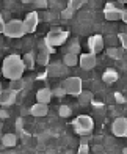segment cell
Segmentation results:
<instances>
[{"label":"cell","mask_w":127,"mask_h":154,"mask_svg":"<svg viewBox=\"0 0 127 154\" xmlns=\"http://www.w3.org/2000/svg\"><path fill=\"white\" fill-rule=\"evenodd\" d=\"M25 71V65H24V60L19 57V55H8L5 60H3V65H2V72L6 79L14 80V79H20Z\"/></svg>","instance_id":"cell-1"},{"label":"cell","mask_w":127,"mask_h":154,"mask_svg":"<svg viewBox=\"0 0 127 154\" xmlns=\"http://www.w3.org/2000/svg\"><path fill=\"white\" fill-rule=\"evenodd\" d=\"M3 33H5V36H8V38H22L27 33L25 27H24V20H19V19L8 20V22L5 24Z\"/></svg>","instance_id":"cell-2"},{"label":"cell","mask_w":127,"mask_h":154,"mask_svg":"<svg viewBox=\"0 0 127 154\" xmlns=\"http://www.w3.org/2000/svg\"><path fill=\"white\" fill-rule=\"evenodd\" d=\"M69 36V33L65 32V30H60V29H53L47 33V36L44 38V41L49 44V46H52V47H56V46H61V44H65L66 43V39Z\"/></svg>","instance_id":"cell-3"},{"label":"cell","mask_w":127,"mask_h":154,"mask_svg":"<svg viewBox=\"0 0 127 154\" xmlns=\"http://www.w3.org/2000/svg\"><path fill=\"white\" fill-rule=\"evenodd\" d=\"M61 87L65 88L66 94H71V96H79L83 90H82V79L80 77H68V79H65V82L61 83Z\"/></svg>","instance_id":"cell-4"},{"label":"cell","mask_w":127,"mask_h":154,"mask_svg":"<svg viewBox=\"0 0 127 154\" xmlns=\"http://www.w3.org/2000/svg\"><path fill=\"white\" fill-rule=\"evenodd\" d=\"M72 126H74V129L79 132V134H88V132L93 131L94 123H93V118H91V116L80 115V116H77L74 120Z\"/></svg>","instance_id":"cell-5"},{"label":"cell","mask_w":127,"mask_h":154,"mask_svg":"<svg viewBox=\"0 0 127 154\" xmlns=\"http://www.w3.org/2000/svg\"><path fill=\"white\" fill-rule=\"evenodd\" d=\"M122 3L119 2H108L104 8V16L107 20H119L122 17Z\"/></svg>","instance_id":"cell-6"},{"label":"cell","mask_w":127,"mask_h":154,"mask_svg":"<svg viewBox=\"0 0 127 154\" xmlns=\"http://www.w3.org/2000/svg\"><path fill=\"white\" fill-rule=\"evenodd\" d=\"M111 132L116 137H127V118H116L111 124Z\"/></svg>","instance_id":"cell-7"},{"label":"cell","mask_w":127,"mask_h":154,"mask_svg":"<svg viewBox=\"0 0 127 154\" xmlns=\"http://www.w3.org/2000/svg\"><path fill=\"white\" fill-rule=\"evenodd\" d=\"M38 22H39V16H38V13H28V14L25 16L24 19V27H25V32L27 33H33L35 30H36V27H38Z\"/></svg>","instance_id":"cell-8"},{"label":"cell","mask_w":127,"mask_h":154,"mask_svg":"<svg viewBox=\"0 0 127 154\" xmlns=\"http://www.w3.org/2000/svg\"><path fill=\"white\" fill-rule=\"evenodd\" d=\"M16 97H17V91H14L13 88H8V90H3L2 94H0V106H13L16 102Z\"/></svg>","instance_id":"cell-9"},{"label":"cell","mask_w":127,"mask_h":154,"mask_svg":"<svg viewBox=\"0 0 127 154\" xmlns=\"http://www.w3.org/2000/svg\"><path fill=\"white\" fill-rule=\"evenodd\" d=\"M88 47L93 54H99L104 49V38L101 36V35H93V36H89Z\"/></svg>","instance_id":"cell-10"},{"label":"cell","mask_w":127,"mask_h":154,"mask_svg":"<svg viewBox=\"0 0 127 154\" xmlns=\"http://www.w3.org/2000/svg\"><path fill=\"white\" fill-rule=\"evenodd\" d=\"M79 63H80V66H82L83 69H93V68L96 66V63H97L96 54H93V52H89V54H82Z\"/></svg>","instance_id":"cell-11"},{"label":"cell","mask_w":127,"mask_h":154,"mask_svg":"<svg viewBox=\"0 0 127 154\" xmlns=\"http://www.w3.org/2000/svg\"><path fill=\"white\" fill-rule=\"evenodd\" d=\"M66 72H68V66L65 63H53V65H49L47 68L49 75H66Z\"/></svg>","instance_id":"cell-12"},{"label":"cell","mask_w":127,"mask_h":154,"mask_svg":"<svg viewBox=\"0 0 127 154\" xmlns=\"http://www.w3.org/2000/svg\"><path fill=\"white\" fill-rule=\"evenodd\" d=\"M47 112H49V107H47V104H44V102H36L30 109V113L33 116H44V115H47Z\"/></svg>","instance_id":"cell-13"},{"label":"cell","mask_w":127,"mask_h":154,"mask_svg":"<svg viewBox=\"0 0 127 154\" xmlns=\"http://www.w3.org/2000/svg\"><path fill=\"white\" fill-rule=\"evenodd\" d=\"M52 90L50 88H41L39 91L36 93V101L38 102H44V104H49V101L52 99Z\"/></svg>","instance_id":"cell-14"},{"label":"cell","mask_w":127,"mask_h":154,"mask_svg":"<svg viewBox=\"0 0 127 154\" xmlns=\"http://www.w3.org/2000/svg\"><path fill=\"white\" fill-rule=\"evenodd\" d=\"M102 79H104L105 83H113V82L118 80V72L115 71V69H107V71L104 72Z\"/></svg>","instance_id":"cell-15"},{"label":"cell","mask_w":127,"mask_h":154,"mask_svg":"<svg viewBox=\"0 0 127 154\" xmlns=\"http://www.w3.org/2000/svg\"><path fill=\"white\" fill-rule=\"evenodd\" d=\"M2 143H3V146L11 148V146H14L17 143V137L14 134H5V135H2Z\"/></svg>","instance_id":"cell-16"},{"label":"cell","mask_w":127,"mask_h":154,"mask_svg":"<svg viewBox=\"0 0 127 154\" xmlns=\"http://www.w3.org/2000/svg\"><path fill=\"white\" fill-rule=\"evenodd\" d=\"M63 63L69 68V66H75L77 63H79V58H77V54H71V52H68L66 55H65V58H63Z\"/></svg>","instance_id":"cell-17"},{"label":"cell","mask_w":127,"mask_h":154,"mask_svg":"<svg viewBox=\"0 0 127 154\" xmlns=\"http://www.w3.org/2000/svg\"><path fill=\"white\" fill-rule=\"evenodd\" d=\"M79 101L82 106H86V104H89L91 101H93V94H91L89 91H82L79 94Z\"/></svg>","instance_id":"cell-18"},{"label":"cell","mask_w":127,"mask_h":154,"mask_svg":"<svg viewBox=\"0 0 127 154\" xmlns=\"http://www.w3.org/2000/svg\"><path fill=\"white\" fill-rule=\"evenodd\" d=\"M49 58H50V54L47 51H41L39 55H38V63L42 66H47L49 65Z\"/></svg>","instance_id":"cell-19"},{"label":"cell","mask_w":127,"mask_h":154,"mask_svg":"<svg viewBox=\"0 0 127 154\" xmlns=\"http://www.w3.org/2000/svg\"><path fill=\"white\" fill-rule=\"evenodd\" d=\"M85 3H86V0H69L68 8H69V10H72V11H77L79 8H82Z\"/></svg>","instance_id":"cell-20"},{"label":"cell","mask_w":127,"mask_h":154,"mask_svg":"<svg viewBox=\"0 0 127 154\" xmlns=\"http://www.w3.org/2000/svg\"><path fill=\"white\" fill-rule=\"evenodd\" d=\"M22 60H24L25 69H33V68H35V57H33L32 54H25Z\"/></svg>","instance_id":"cell-21"},{"label":"cell","mask_w":127,"mask_h":154,"mask_svg":"<svg viewBox=\"0 0 127 154\" xmlns=\"http://www.w3.org/2000/svg\"><path fill=\"white\" fill-rule=\"evenodd\" d=\"M107 54H108V57H111V58H121V57H122V49H118V47H108Z\"/></svg>","instance_id":"cell-22"},{"label":"cell","mask_w":127,"mask_h":154,"mask_svg":"<svg viewBox=\"0 0 127 154\" xmlns=\"http://www.w3.org/2000/svg\"><path fill=\"white\" fill-rule=\"evenodd\" d=\"M10 88H13L14 91H20V90L24 88V80H22V77H20V79H14V80H11Z\"/></svg>","instance_id":"cell-23"},{"label":"cell","mask_w":127,"mask_h":154,"mask_svg":"<svg viewBox=\"0 0 127 154\" xmlns=\"http://www.w3.org/2000/svg\"><path fill=\"white\" fill-rule=\"evenodd\" d=\"M58 113H60V116H63V118H68V116L71 115V107L61 106V107L58 109Z\"/></svg>","instance_id":"cell-24"},{"label":"cell","mask_w":127,"mask_h":154,"mask_svg":"<svg viewBox=\"0 0 127 154\" xmlns=\"http://www.w3.org/2000/svg\"><path fill=\"white\" fill-rule=\"evenodd\" d=\"M52 94H53V96H56V97H63V96L66 94V91H65V88H63V87L60 85V87H56L55 90H52Z\"/></svg>","instance_id":"cell-25"},{"label":"cell","mask_w":127,"mask_h":154,"mask_svg":"<svg viewBox=\"0 0 127 154\" xmlns=\"http://www.w3.org/2000/svg\"><path fill=\"white\" fill-rule=\"evenodd\" d=\"M68 51H69L71 54H79V52H80V46H79V43H75V41H74V43L68 47Z\"/></svg>","instance_id":"cell-26"},{"label":"cell","mask_w":127,"mask_h":154,"mask_svg":"<svg viewBox=\"0 0 127 154\" xmlns=\"http://www.w3.org/2000/svg\"><path fill=\"white\" fill-rule=\"evenodd\" d=\"M118 39L121 41L122 49H125V51H127V33H119L118 35Z\"/></svg>","instance_id":"cell-27"},{"label":"cell","mask_w":127,"mask_h":154,"mask_svg":"<svg viewBox=\"0 0 127 154\" xmlns=\"http://www.w3.org/2000/svg\"><path fill=\"white\" fill-rule=\"evenodd\" d=\"M72 14H74V11L69 10V8H66V10L61 11V17H63V19H71V17H72Z\"/></svg>","instance_id":"cell-28"},{"label":"cell","mask_w":127,"mask_h":154,"mask_svg":"<svg viewBox=\"0 0 127 154\" xmlns=\"http://www.w3.org/2000/svg\"><path fill=\"white\" fill-rule=\"evenodd\" d=\"M36 8H47V0H33Z\"/></svg>","instance_id":"cell-29"},{"label":"cell","mask_w":127,"mask_h":154,"mask_svg":"<svg viewBox=\"0 0 127 154\" xmlns=\"http://www.w3.org/2000/svg\"><path fill=\"white\" fill-rule=\"evenodd\" d=\"M79 152H80V154H86V152H89V148H88V145H86V143L80 145V148H79Z\"/></svg>","instance_id":"cell-30"},{"label":"cell","mask_w":127,"mask_h":154,"mask_svg":"<svg viewBox=\"0 0 127 154\" xmlns=\"http://www.w3.org/2000/svg\"><path fill=\"white\" fill-rule=\"evenodd\" d=\"M5 30V20H3V16L0 14V33H3Z\"/></svg>","instance_id":"cell-31"},{"label":"cell","mask_w":127,"mask_h":154,"mask_svg":"<svg viewBox=\"0 0 127 154\" xmlns=\"http://www.w3.org/2000/svg\"><path fill=\"white\" fill-rule=\"evenodd\" d=\"M0 118H2V120H3V118H8V112L3 110V109H0Z\"/></svg>","instance_id":"cell-32"},{"label":"cell","mask_w":127,"mask_h":154,"mask_svg":"<svg viewBox=\"0 0 127 154\" xmlns=\"http://www.w3.org/2000/svg\"><path fill=\"white\" fill-rule=\"evenodd\" d=\"M93 151H94V152H104V148H102L101 145H96L94 148H93Z\"/></svg>","instance_id":"cell-33"},{"label":"cell","mask_w":127,"mask_h":154,"mask_svg":"<svg viewBox=\"0 0 127 154\" xmlns=\"http://www.w3.org/2000/svg\"><path fill=\"white\" fill-rule=\"evenodd\" d=\"M121 19L127 24V8H125V10H122V17H121Z\"/></svg>","instance_id":"cell-34"},{"label":"cell","mask_w":127,"mask_h":154,"mask_svg":"<svg viewBox=\"0 0 127 154\" xmlns=\"http://www.w3.org/2000/svg\"><path fill=\"white\" fill-rule=\"evenodd\" d=\"M116 99H118V102H124V97L119 94V93H116Z\"/></svg>","instance_id":"cell-35"},{"label":"cell","mask_w":127,"mask_h":154,"mask_svg":"<svg viewBox=\"0 0 127 154\" xmlns=\"http://www.w3.org/2000/svg\"><path fill=\"white\" fill-rule=\"evenodd\" d=\"M24 3H30V2H33V0H22Z\"/></svg>","instance_id":"cell-36"},{"label":"cell","mask_w":127,"mask_h":154,"mask_svg":"<svg viewBox=\"0 0 127 154\" xmlns=\"http://www.w3.org/2000/svg\"><path fill=\"white\" fill-rule=\"evenodd\" d=\"M119 3H127V0H118Z\"/></svg>","instance_id":"cell-37"},{"label":"cell","mask_w":127,"mask_h":154,"mask_svg":"<svg viewBox=\"0 0 127 154\" xmlns=\"http://www.w3.org/2000/svg\"><path fill=\"white\" fill-rule=\"evenodd\" d=\"M2 91H3V87H2V83H0V94H2Z\"/></svg>","instance_id":"cell-38"},{"label":"cell","mask_w":127,"mask_h":154,"mask_svg":"<svg viewBox=\"0 0 127 154\" xmlns=\"http://www.w3.org/2000/svg\"><path fill=\"white\" fill-rule=\"evenodd\" d=\"M122 152H124V154H127V148H124V149H122Z\"/></svg>","instance_id":"cell-39"},{"label":"cell","mask_w":127,"mask_h":154,"mask_svg":"<svg viewBox=\"0 0 127 154\" xmlns=\"http://www.w3.org/2000/svg\"><path fill=\"white\" fill-rule=\"evenodd\" d=\"M0 132H2V123H0Z\"/></svg>","instance_id":"cell-40"}]
</instances>
